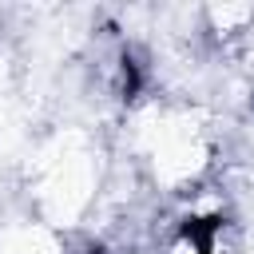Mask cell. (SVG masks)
Masks as SVG:
<instances>
[{"label": "cell", "mask_w": 254, "mask_h": 254, "mask_svg": "<svg viewBox=\"0 0 254 254\" xmlns=\"http://www.w3.org/2000/svg\"><path fill=\"white\" fill-rule=\"evenodd\" d=\"M218 230H222V214H194V218H183V226H179V234L187 242H194L198 254H210V242Z\"/></svg>", "instance_id": "1"}, {"label": "cell", "mask_w": 254, "mask_h": 254, "mask_svg": "<svg viewBox=\"0 0 254 254\" xmlns=\"http://www.w3.org/2000/svg\"><path fill=\"white\" fill-rule=\"evenodd\" d=\"M139 87H143L139 64H135L131 56H123V95H127V99H135V95H139Z\"/></svg>", "instance_id": "2"}]
</instances>
